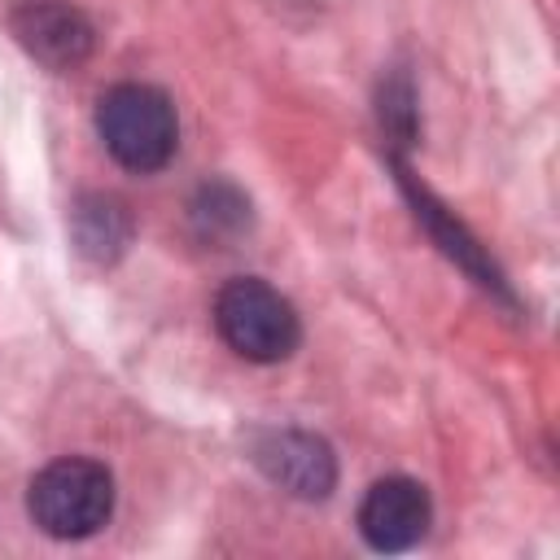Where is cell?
<instances>
[{"label": "cell", "instance_id": "cell-1", "mask_svg": "<svg viewBox=\"0 0 560 560\" xmlns=\"http://www.w3.org/2000/svg\"><path fill=\"white\" fill-rule=\"evenodd\" d=\"M96 131H101L105 149L114 153V162L127 171H140V175L162 171L179 144L175 105L166 101V92H158L149 83L109 88L96 105Z\"/></svg>", "mask_w": 560, "mask_h": 560}, {"label": "cell", "instance_id": "cell-2", "mask_svg": "<svg viewBox=\"0 0 560 560\" xmlns=\"http://www.w3.org/2000/svg\"><path fill=\"white\" fill-rule=\"evenodd\" d=\"M214 324H219V337L249 363H280L302 341L293 302L258 276H241L219 289Z\"/></svg>", "mask_w": 560, "mask_h": 560}, {"label": "cell", "instance_id": "cell-3", "mask_svg": "<svg viewBox=\"0 0 560 560\" xmlns=\"http://www.w3.org/2000/svg\"><path fill=\"white\" fill-rule=\"evenodd\" d=\"M26 508L44 534L88 538L114 512V477L96 459H57L31 481Z\"/></svg>", "mask_w": 560, "mask_h": 560}, {"label": "cell", "instance_id": "cell-4", "mask_svg": "<svg viewBox=\"0 0 560 560\" xmlns=\"http://www.w3.org/2000/svg\"><path fill=\"white\" fill-rule=\"evenodd\" d=\"M13 39L48 70H74L88 61L96 35L92 22L66 0H18L9 9Z\"/></svg>", "mask_w": 560, "mask_h": 560}, {"label": "cell", "instance_id": "cell-5", "mask_svg": "<svg viewBox=\"0 0 560 560\" xmlns=\"http://www.w3.org/2000/svg\"><path fill=\"white\" fill-rule=\"evenodd\" d=\"M254 459L258 468L289 494L298 499H328V490L337 486V459L332 446L315 433L302 429H271L254 442Z\"/></svg>", "mask_w": 560, "mask_h": 560}, {"label": "cell", "instance_id": "cell-6", "mask_svg": "<svg viewBox=\"0 0 560 560\" xmlns=\"http://www.w3.org/2000/svg\"><path fill=\"white\" fill-rule=\"evenodd\" d=\"M433 516L429 490L411 477H385L376 481L359 503V534L376 551H407L424 538Z\"/></svg>", "mask_w": 560, "mask_h": 560}, {"label": "cell", "instance_id": "cell-7", "mask_svg": "<svg viewBox=\"0 0 560 560\" xmlns=\"http://www.w3.org/2000/svg\"><path fill=\"white\" fill-rule=\"evenodd\" d=\"M70 236L88 262L109 267L131 245V214L114 192H83L70 210Z\"/></svg>", "mask_w": 560, "mask_h": 560}, {"label": "cell", "instance_id": "cell-8", "mask_svg": "<svg viewBox=\"0 0 560 560\" xmlns=\"http://www.w3.org/2000/svg\"><path fill=\"white\" fill-rule=\"evenodd\" d=\"M398 175H402V188H407V192H411V201H416V214L433 228V236L442 241V249H446L459 267H468L481 284H499V271L486 262V254L477 249V241H472V236H468V232H464V228H459V223H455V219H451V214H446V210H442L424 188H416V179H411L407 171H398Z\"/></svg>", "mask_w": 560, "mask_h": 560}, {"label": "cell", "instance_id": "cell-9", "mask_svg": "<svg viewBox=\"0 0 560 560\" xmlns=\"http://www.w3.org/2000/svg\"><path fill=\"white\" fill-rule=\"evenodd\" d=\"M192 223L206 241H232L249 228V197L228 179L201 184L192 197Z\"/></svg>", "mask_w": 560, "mask_h": 560}, {"label": "cell", "instance_id": "cell-10", "mask_svg": "<svg viewBox=\"0 0 560 560\" xmlns=\"http://www.w3.org/2000/svg\"><path fill=\"white\" fill-rule=\"evenodd\" d=\"M381 118H385L389 131L402 136V144L411 140V131H416V109H411V88H407V79H394V83L381 92Z\"/></svg>", "mask_w": 560, "mask_h": 560}]
</instances>
